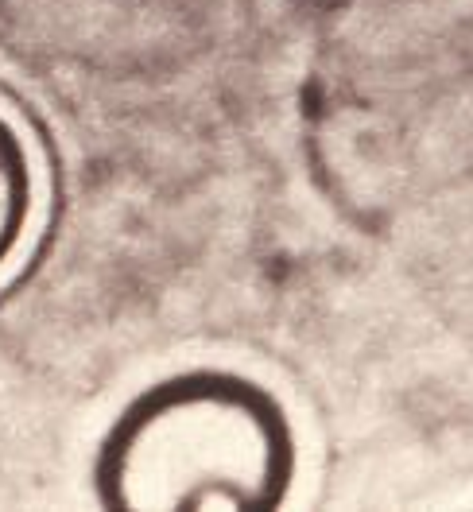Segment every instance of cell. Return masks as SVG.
Here are the masks:
<instances>
[{"label":"cell","mask_w":473,"mask_h":512,"mask_svg":"<svg viewBox=\"0 0 473 512\" xmlns=\"http://www.w3.org/2000/svg\"><path fill=\"white\" fill-rule=\"evenodd\" d=\"M299 435L272 388L229 369H187L144 388L97 450L109 509H280Z\"/></svg>","instance_id":"1"},{"label":"cell","mask_w":473,"mask_h":512,"mask_svg":"<svg viewBox=\"0 0 473 512\" xmlns=\"http://www.w3.org/2000/svg\"><path fill=\"white\" fill-rule=\"evenodd\" d=\"M39 206V171L28 136L0 109V272L28 241Z\"/></svg>","instance_id":"2"}]
</instances>
